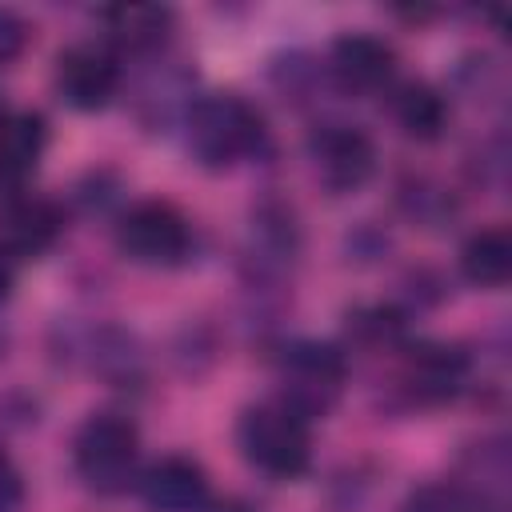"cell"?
<instances>
[{"label": "cell", "mask_w": 512, "mask_h": 512, "mask_svg": "<svg viewBox=\"0 0 512 512\" xmlns=\"http://www.w3.org/2000/svg\"><path fill=\"white\" fill-rule=\"evenodd\" d=\"M264 144V120L260 112L232 96V92H212L188 104V148L196 152L200 164L208 168H228Z\"/></svg>", "instance_id": "cell-1"}, {"label": "cell", "mask_w": 512, "mask_h": 512, "mask_svg": "<svg viewBox=\"0 0 512 512\" xmlns=\"http://www.w3.org/2000/svg\"><path fill=\"white\" fill-rule=\"evenodd\" d=\"M240 452L264 476L292 480L308 468V424L284 404H260L240 416Z\"/></svg>", "instance_id": "cell-2"}, {"label": "cell", "mask_w": 512, "mask_h": 512, "mask_svg": "<svg viewBox=\"0 0 512 512\" xmlns=\"http://www.w3.org/2000/svg\"><path fill=\"white\" fill-rule=\"evenodd\" d=\"M136 456L140 436L132 420L116 412H100L76 432V472L92 492H124L136 480Z\"/></svg>", "instance_id": "cell-3"}, {"label": "cell", "mask_w": 512, "mask_h": 512, "mask_svg": "<svg viewBox=\"0 0 512 512\" xmlns=\"http://www.w3.org/2000/svg\"><path fill=\"white\" fill-rule=\"evenodd\" d=\"M280 384H284V408H292L300 420L320 416L336 404L344 388V356L328 344L300 340L280 356Z\"/></svg>", "instance_id": "cell-4"}, {"label": "cell", "mask_w": 512, "mask_h": 512, "mask_svg": "<svg viewBox=\"0 0 512 512\" xmlns=\"http://www.w3.org/2000/svg\"><path fill=\"white\" fill-rule=\"evenodd\" d=\"M116 244L136 264L172 268V264H180L188 256L192 232H188V220L172 204L144 200V204H136V208L124 212V220L116 228Z\"/></svg>", "instance_id": "cell-5"}, {"label": "cell", "mask_w": 512, "mask_h": 512, "mask_svg": "<svg viewBox=\"0 0 512 512\" xmlns=\"http://www.w3.org/2000/svg\"><path fill=\"white\" fill-rule=\"evenodd\" d=\"M308 152H312L320 184L332 188V192H356L372 176V168H376L372 140L360 128H348V124L316 128L312 140H308Z\"/></svg>", "instance_id": "cell-6"}, {"label": "cell", "mask_w": 512, "mask_h": 512, "mask_svg": "<svg viewBox=\"0 0 512 512\" xmlns=\"http://www.w3.org/2000/svg\"><path fill=\"white\" fill-rule=\"evenodd\" d=\"M56 88H60L64 104H72L80 112H96L116 96L120 64L100 44H72L56 60Z\"/></svg>", "instance_id": "cell-7"}, {"label": "cell", "mask_w": 512, "mask_h": 512, "mask_svg": "<svg viewBox=\"0 0 512 512\" xmlns=\"http://www.w3.org/2000/svg\"><path fill=\"white\" fill-rule=\"evenodd\" d=\"M140 496L152 512H200L208 504V476L188 456H164L140 476Z\"/></svg>", "instance_id": "cell-8"}, {"label": "cell", "mask_w": 512, "mask_h": 512, "mask_svg": "<svg viewBox=\"0 0 512 512\" xmlns=\"http://www.w3.org/2000/svg\"><path fill=\"white\" fill-rule=\"evenodd\" d=\"M396 56L380 36L348 32L332 44V72L348 92H376L392 80Z\"/></svg>", "instance_id": "cell-9"}, {"label": "cell", "mask_w": 512, "mask_h": 512, "mask_svg": "<svg viewBox=\"0 0 512 512\" xmlns=\"http://www.w3.org/2000/svg\"><path fill=\"white\" fill-rule=\"evenodd\" d=\"M404 380L416 400H452L468 380V356L452 344H416L404 364Z\"/></svg>", "instance_id": "cell-10"}, {"label": "cell", "mask_w": 512, "mask_h": 512, "mask_svg": "<svg viewBox=\"0 0 512 512\" xmlns=\"http://www.w3.org/2000/svg\"><path fill=\"white\" fill-rule=\"evenodd\" d=\"M104 28L128 52H152L172 32V8H160V4H112V8H104Z\"/></svg>", "instance_id": "cell-11"}, {"label": "cell", "mask_w": 512, "mask_h": 512, "mask_svg": "<svg viewBox=\"0 0 512 512\" xmlns=\"http://www.w3.org/2000/svg\"><path fill=\"white\" fill-rule=\"evenodd\" d=\"M60 236V212L52 200H20L12 212H8V236L4 244L16 252V256H40L52 248V240Z\"/></svg>", "instance_id": "cell-12"}, {"label": "cell", "mask_w": 512, "mask_h": 512, "mask_svg": "<svg viewBox=\"0 0 512 512\" xmlns=\"http://www.w3.org/2000/svg\"><path fill=\"white\" fill-rule=\"evenodd\" d=\"M44 152V120L32 112H0V176H24Z\"/></svg>", "instance_id": "cell-13"}, {"label": "cell", "mask_w": 512, "mask_h": 512, "mask_svg": "<svg viewBox=\"0 0 512 512\" xmlns=\"http://www.w3.org/2000/svg\"><path fill=\"white\" fill-rule=\"evenodd\" d=\"M460 268H464V276H468L472 284H480V288H500V284H508V276H512V236H508L504 228H484V232H476V236L464 244V252H460Z\"/></svg>", "instance_id": "cell-14"}, {"label": "cell", "mask_w": 512, "mask_h": 512, "mask_svg": "<svg viewBox=\"0 0 512 512\" xmlns=\"http://www.w3.org/2000/svg\"><path fill=\"white\" fill-rule=\"evenodd\" d=\"M392 112H396V124L412 140H436L444 132V124H448V104L428 84H404L392 96Z\"/></svg>", "instance_id": "cell-15"}, {"label": "cell", "mask_w": 512, "mask_h": 512, "mask_svg": "<svg viewBox=\"0 0 512 512\" xmlns=\"http://www.w3.org/2000/svg\"><path fill=\"white\" fill-rule=\"evenodd\" d=\"M400 512H472V504L456 484H424L400 504Z\"/></svg>", "instance_id": "cell-16"}, {"label": "cell", "mask_w": 512, "mask_h": 512, "mask_svg": "<svg viewBox=\"0 0 512 512\" xmlns=\"http://www.w3.org/2000/svg\"><path fill=\"white\" fill-rule=\"evenodd\" d=\"M400 312H392V308H368V312H360L356 316V332L364 336V340H372V344H392L396 336H400Z\"/></svg>", "instance_id": "cell-17"}, {"label": "cell", "mask_w": 512, "mask_h": 512, "mask_svg": "<svg viewBox=\"0 0 512 512\" xmlns=\"http://www.w3.org/2000/svg\"><path fill=\"white\" fill-rule=\"evenodd\" d=\"M24 40H28V24L12 8H0V64L16 60L24 52Z\"/></svg>", "instance_id": "cell-18"}, {"label": "cell", "mask_w": 512, "mask_h": 512, "mask_svg": "<svg viewBox=\"0 0 512 512\" xmlns=\"http://www.w3.org/2000/svg\"><path fill=\"white\" fill-rule=\"evenodd\" d=\"M24 504V480L20 468L0 452V512H20Z\"/></svg>", "instance_id": "cell-19"}, {"label": "cell", "mask_w": 512, "mask_h": 512, "mask_svg": "<svg viewBox=\"0 0 512 512\" xmlns=\"http://www.w3.org/2000/svg\"><path fill=\"white\" fill-rule=\"evenodd\" d=\"M16 264H20V256L0 240V300L12 292V284H16Z\"/></svg>", "instance_id": "cell-20"}]
</instances>
